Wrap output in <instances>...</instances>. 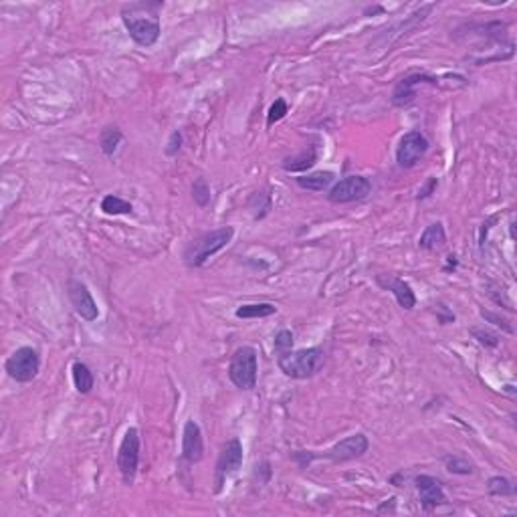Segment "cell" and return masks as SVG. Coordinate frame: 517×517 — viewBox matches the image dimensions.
I'll list each match as a JSON object with an SVG mask.
<instances>
[{
	"instance_id": "obj_23",
	"label": "cell",
	"mask_w": 517,
	"mask_h": 517,
	"mask_svg": "<svg viewBox=\"0 0 517 517\" xmlns=\"http://www.w3.org/2000/svg\"><path fill=\"white\" fill-rule=\"evenodd\" d=\"M101 211L109 215V217H117V215H132L134 213V206H132V202H128V200H124L121 196H117V194H108V196H104V200H101Z\"/></svg>"
},
{
	"instance_id": "obj_21",
	"label": "cell",
	"mask_w": 517,
	"mask_h": 517,
	"mask_svg": "<svg viewBox=\"0 0 517 517\" xmlns=\"http://www.w3.org/2000/svg\"><path fill=\"white\" fill-rule=\"evenodd\" d=\"M71 372H73L75 390H77L79 394H89V392L93 390V386H95V376H93V372L89 370V366L83 364V362H75V364L71 366Z\"/></svg>"
},
{
	"instance_id": "obj_35",
	"label": "cell",
	"mask_w": 517,
	"mask_h": 517,
	"mask_svg": "<svg viewBox=\"0 0 517 517\" xmlns=\"http://www.w3.org/2000/svg\"><path fill=\"white\" fill-rule=\"evenodd\" d=\"M447 259H449V265L445 267V271H451V269L455 271V269H457V265H459V261H457V255H449Z\"/></svg>"
},
{
	"instance_id": "obj_20",
	"label": "cell",
	"mask_w": 517,
	"mask_h": 517,
	"mask_svg": "<svg viewBox=\"0 0 517 517\" xmlns=\"http://www.w3.org/2000/svg\"><path fill=\"white\" fill-rule=\"evenodd\" d=\"M246 206H248V211L253 213V218H255V220H263V218L271 213V192L267 191V188H265V191L253 192L251 198H248V202H246Z\"/></svg>"
},
{
	"instance_id": "obj_27",
	"label": "cell",
	"mask_w": 517,
	"mask_h": 517,
	"mask_svg": "<svg viewBox=\"0 0 517 517\" xmlns=\"http://www.w3.org/2000/svg\"><path fill=\"white\" fill-rule=\"evenodd\" d=\"M287 113H289V106H287V101H285L283 97L275 99V101L271 104V108H269V111H267V128H271L273 124L281 121Z\"/></svg>"
},
{
	"instance_id": "obj_11",
	"label": "cell",
	"mask_w": 517,
	"mask_h": 517,
	"mask_svg": "<svg viewBox=\"0 0 517 517\" xmlns=\"http://www.w3.org/2000/svg\"><path fill=\"white\" fill-rule=\"evenodd\" d=\"M67 297H69L73 311L81 318L83 322H95L99 318V307L83 281H79V279L67 281Z\"/></svg>"
},
{
	"instance_id": "obj_6",
	"label": "cell",
	"mask_w": 517,
	"mask_h": 517,
	"mask_svg": "<svg viewBox=\"0 0 517 517\" xmlns=\"http://www.w3.org/2000/svg\"><path fill=\"white\" fill-rule=\"evenodd\" d=\"M4 370L6 374L19 384H28L39 376L41 370V355L35 348L30 346H23L19 350H14L12 354L6 358L4 362Z\"/></svg>"
},
{
	"instance_id": "obj_15",
	"label": "cell",
	"mask_w": 517,
	"mask_h": 517,
	"mask_svg": "<svg viewBox=\"0 0 517 517\" xmlns=\"http://www.w3.org/2000/svg\"><path fill=\"white\" fill-rule=\"evenodd\" d=\"M376 285L382 287V289H386V291H390V293L396 297L398 305H400L402 309H407V311L414 309V305H416V295H414L412 287H410L404 279L394 277V275H376Z\"/></svg>"
},
{
	"instance_id": "obj_18",
	"label": "cell",
	"mask_w": 517,
	"mask_h": 517,
	"mask_svg": "<svg viewBox=\"0 0 517 517\" xmlns=\"http://www.w3.org/2000/svg\"><path fill=\"white\" fill-rule=\"evenodd\" d=\"M445 243H447V233H445L442 222H433V224H429V226L422 231L420 239H418V246H420L422 251H436V248L445 246Z\"/></svg>"
},
{
	"instance_id": "obj_17",
	"label": "cell",
	"mask_w": 517,
	"mask_h": 517,
	"mask_svg": "<svg viewBox=\"0 0 517 517\" xmlns=\"http://www.w3.org/2000/svg\"><path fill=\"white\" fill-rule=\"evenodd\" d=\"M318 158H320V146L311 144L301 154L293 156V158H287L283 162V170H287V172H305V170H309L313 164L318 162Z\"/></svg>"
},
{
	"instance_id": "obj_14",
	"label": "cell",
	"mask_w": 517,
	"mask_h": 517,
	"mask_svg": "<svg viewBox=\"0 0 517 517\" xmlns=\"http://www.w3.org/2000/svg\"><path fill=\"white\" fill-rule=\"evenodd\" d=\"M182 459L186 463H200L204 459V438L196 420H186L182 431Z\"/></svg>"
},
{
	"instance_id": "obj_31",
	"label": "cell",
	"mask_w": 517,
	"mask_h": 517,
	"mask_svg": "<svg viewBox=\"0 0 517 517\" xmlns=\"http://www.w3.org/2000/svg\"><path fill=\"white\" fill-rule=\"evenodd\" d=\"M436 186H438V178L435 176H431V178H427V182L418 188V194H416V200H427V198H431L433 194H435Z\"/></svg>"
},
{
	"instance_id": "obj_4",
	"label": "cell",
	"mask_w": 517,
	"mask_h": 517,
	"mask_svg": "<svg viewBox=\"0 0 517 517\" xmlns=\"http://www.w3.org/2000/svg\"><path fill=\"white\" fill-rule=\"evenodd\" d=\"M235 237V226H220L215 231H208L204 235H200L198 239H194L191 245L184 248V263L188 269H198L202 267L211 257H215L218 251H222L228 245Z\"/></svg>"
},
{
	"instance_id": "obj_7",
	"label": "cell",
	"mask_w": 517,
	"mask_h": 517,
	"mask_svg": "<svg viewBox=\"0 0 517 517\" xmlns=\"http://www.w3.org/2000/svg\"><path fill=\"white\" fill-rule=\"evenodd\" d=\"M139 451H142V438L136 427H130L119 442L117 449V469L126 485H132L136 481L137 467H139Z\"/></svg>"
},
{
	"instance_id": "obj_12",
	"label": "cell",
	"mask_w": 517,
	"mask_h": 517,
	"mask_svg": "<svg viewBox=\"0 0 517 517\" xmlns=\"http://www.w3.org/2000/svg\"><path fill=\"white\" fill-rule=\"evenodd\" d=\"M438 85V77H433L429 73H410L407 77H402L400 81L394 85L392 89V106L394 108H409L416 99V89L420 85Z\"/></svg>"
},
{
	"instance_id": "obj_32",
	"label": "cell",
	"mask_w": 517,
	"mask_h": 517,
	"mask_svg": "<svg viewBox=\"0 0 517 517\" xmlns=\"http://www.w3.org/2000/svg\"><path fill=\"white\" fill-rule=\"evenodd\" d=\"M481 315L485 318V320H489V322H495V326L503 327L505 331H509V333H514V327L507 326V322L505 320H499L497 315H493V313H487V311H481Z\"/></svg>"
},
{
	"instance_id": "obj_34",
	"label": "cell",
	"mask_w": 517,
	"mask_h": 517,
	"mask_svg": "<svg viewBox=\"0 0 517 517\" xmlns=\"http://www.w3.org/2000/svg\"><path fill=\"white\" fill-rule=\"evenodd\" d=\"M378 12H384V6H380V4H374V6H366V8H364V17H374V14H378Z\"/></svg>"
},
{
	"instance_id": "obj_8",
	"label": "cell",
	"mask_w": 517,
	"mask_h": 517,
	"mask_svg": "<svg viewBox=\"0 0 517 517\" xmlns=\"http://www.w3.org/2000/svg\"><path fill=\"white\" fill-rule=\"evenodd\" d=\"M243 461H245V451H243V442L235 436L231 440H226L222 447H220V453H218L217 459V467H215V493H220L222 491V485L224 481L235 475L241 467H243Z\"/></svg>"
},
{
	"instance_id": "obj_22",
	"label": "cell",
	"mask_w": 517,
	"mask_h": 517,
	"mask_svg": "<svg viewBox=\"0 0 517 517\" xmlns=\"http://www.w3.org/2000/svg\"><path fill=\"white\" fill-rule=\"evenodd\" d=\"M121 142H124V134H121V130L117 126H106L99 132V148L108 158H111L117 152Z\"/></svg>"
},
{
	"instance_id": "obj_5",
	"label": "cell",
	"mask_w": 517,
	"mask_h": 517,
	"mask_svg": "<svg viewBox=\"0 0 517 517\" xmlns=\"http://www.w3.org/2000/svg\"><path fill=\"white\" fill-rule=\"evenodd\" d=\"M228 380L239 390H253L259 380V355L253 346H241L228 362Z\"/></svg>"
},
{
	"instance_id": "obj_2",
	"label": "cell",
	"mask_w": 517,
	"mask_h": 517,
	"mask_svg": "<svg viewBox=\"0 0 517 517\" xmlns=\"http://www.w3.org/2000/svg\"><path fill=\"white\" fill-rule=\"evenodd\" d=\"M370 449V440L364 433H355V435L346 436L344 440L335 442L333 447H329L324 453H313V451H295L291 455V459L300 465L301 469L309 467L318 459H327L333 463H346V461H354L358 457L366 455Z\"/></svg>"
},
{
	"instance_id": "obj_9",
	"label": "cell",
	"mask_w": 517,
	"mask_h": 517,
	"mask_svg": "<svg viewBox=\"0 0 517 517\" xmlns=\"http://www.w3.org/2000/svg\"><path fill=\"white\" fill-rule=\"evenodd\" d=\"M372 192V182L366 176L352 174L346 176L327 191V200L331 204H350V202H360Z\"/></svg>"
},
{
	"instance_id": "obj_16",
	"label": "cell",
	"mask_w": 517,
	"mask_h": 517,
	"mask_svg": "<svg viewBox=\"0 0 517 517\" xmlns=\"http://www.w3.org/2000/svg\"><path fill=\"white\" fill-rule=\"evenodd\" d=\"M335 174L329 170H320V172H311V174H303L295 178V184L301 191L307 192H324L329 191V186L333 184Z\"/></svg>"
},
{
	"instance_id": "obj_29",
	"label": "cell",
	"mask_w": 517,
	"mask_h": 517,
	"mask_svg": "<svg viewBox=\"0 0 517 517\" xmlns=\"http://www.w3.org/2000/svg\"><path fill=\"white\" fill-rule=\"evenodd\" d=\"M182 144H184L182 132H180V130H174V132L170 134V137H168V142H166L164 154H166L168 158H176V156H178V152L182 150Z\"/></svg>"
},
{
	"instance_id": "obj_13",
	"label": "cell",
	"mask_w": 517,
	"mask_h": 517,
	"mask_svg": "<svg viewBox=\"0 0 517 517\" xmlns=\"http://www.w3.org/2000/svg\"><path fill=\"white\" fill-rule=\"evenodd\" d=\"M414 485L420 497V505L425 511H433L438 505L447 503V495L442 491V483L431 477V475H416L414 477Z\"/></svg>"
},
{
	"instance_id": "obj_3",
	"label": "cell",
	"mask_w": 517,
	"mask_h": 517,
	"mask_svg": "<svg viewBox=\"0 0 517 517\" xmlns=\"http://www.w3.org/2000/svg\"><path fill=\"white\" fill-rule=\"evenodd\" d=\"M324 362H326V352L322 348H303L277 354L279 370L291 380L313 378L324 368Z\"/></svg>"
},
{
	"instance_id": "obj_10",
	"label": "cell",
	"mask_w": 517,
	"mask_h": 517,
	"mask_svg": "<svg viewBox=\"0 0 517 517\" xmlns=\"http://www.w3.org/2000/svg\"><path fill=\"white\" fill-rule=\"evenodd\" d=\"M431 144L427 136L418 130H410L404 136L400 137L398 148H396V164L402 170H410L414 168L418 160H422L429 152Z\"/></svg>"
},
{
	"instance_id": "obj_25",
	"label": "cell",
	"mask_w": 517,
	"mask_h": 517,
	"mask_svg": "<svg viewBox=\"0 0 517 517\" xmlns=\"http://www.w3.org/2000/svg\"><path fill=\"white\" fill-rule=\"evenodd\" d=\"M211 198H213V194H211V186H208L206 178H196L192 182V200H194V204L200 206V208H206L211 204Z\"/></svg>"
},
{
	"instance_id": "obj_36",
	"label": "cell",
	"mask_w": 517,
	"mask_h": 517,
	"mask_svg": "<svg viewBox=\"0 0 517 517\" xmlns=\"http://www.w3.org/2000/svg\"><path fill=\"white\" fill-rule=\"evenodd\" d=\"M386 509H388V503H384V505H382L378 511H380V514H382V511H386ZM390 511H394V499L390 501Z\"/></svg>"
},
{
	"instance_id": "obj_26",
	"label": "cell",
	"mask_w": 517,
	"mask_h": 517,
	"mask_svg": "<svg viewBox=\"0 0 517 517\" xmlns=\"http://www.w3.org/2000/svg\"><path fill=\"white\" fill-rule=\"evenodd\" d=\"M445 465H447V471L453 475H471L473 473V463L465 457H459V455L445 457Z\"/></svg>"
},
{
	"instance_id": "obj_24",
	"label": "cell",
	"mask_w": 517,
	"mask_h": 517,
	"mask_svg": "<svg viewBox=\"0 0 517 517\" xmlns=\"http://www.w3.org/2000/svg\"><path fill=\"white\" fill-rule=\"evenodd\" d=\"M487 491H489V495H495V497H514L517 487L511 479L495 475L487 481Z\"/></svg>"
},
{
	"instance_id": "obj_1",
	"label": "cell",
	"mask_w": 517,
	"mask_h": 517,
	"mask_svg": "<svg viewBox=\"0 0 517 517\" xmlns=\"http://www.w3.org/2000/svg\"><path fill=\"white\" fill-rule=\"evenodd\" d=\"M164 2H132L121 8V23L137 47H154L162 35L160 10Z\"/></svg>"
},
{
	"instance_id": "obj_33",
	"label": "cell",
	"mask_w": 517,
	"mask_h": 517,
	"mask_svg": "<svg viewBox=\"0 0 517 517\" xmlns=\"http://www.w3.org/2000/svg\"><path fill=\"white\" fill-rule=\"evenodd\" d=\"M436 311H445V305H438V307H436ZM438 322L445 326V324H449V322H455V315H453L451 311H447V315H445V313H440V315H438Z\"/></svg>"
},
{
	"instance_id": "obj_28",
	"label": "cell",
	"mask_w": 517,
	"mask_h": 517,
	"mask_svg": "<svg viewBox=\"0 0 517 517\" xmlns=\"http://www.w3.org/2000/svg\"><path fill=\"white\" fill-rule=\"evenodd\" d=\"M471 333H473V338L481 344V346H485V348H497L499 346V335L497 333H493L489 329H479V327H473L471 329Z\"/></svg>"
},
{
	"instance_id": "obj_19",
	"label": "cell",
	"mask_w": 517,
	"mask_h": 517,
	"mask_svg": "<svg viewBox=\"0 0 517 517\" xmlns=\"http://www.w3.org/2000/svg\"><path fill=\"white\" fill-rule=\"evenodd\" d=\"M277 313V307L273 303H245L239 305L235 315L239 320H263V318H271Z\"/></svg>"
},
{
	"instance_id": "obj_30",
	"label": "cell",
	"mask_w": 517,
	"mask_h": 517,
	"mask_svg": "<svg viewBox=\"0 0 517 517\" xmlns=\"http://www.w3.org/2000/svg\"><path fill=\"white\" fill-rule=\"evenodd\" d=\"M291 348H293V333L289 329H281L275 335V352L283 354V352H289Z\"/></svg>"
}]
</instances>
